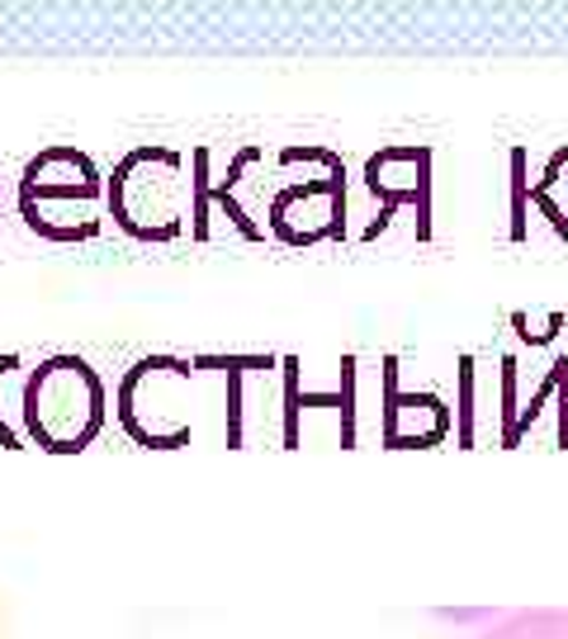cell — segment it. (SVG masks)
I'll list each match as a JSON object with an SVG mask.
<instances>
[{"label":"cell","mask_w":568,"mask_h":639,"mask_svg":"<svg viewBox=\"0 0 568 639\" xmlns=\"http://www.w3.org/2000/svg\"><path fill=\"white\" fill-rule=\"evenodd\" d=\"M105 383L81 356L43 360L24 383V426L43 451L76 455L105 431Z\"/></svg>","instance_id":"obj_1"},{"label":"cell","mask_w":568,"mask_h":639,"mask_svg":"<svg viewBox=\"0 0 568 639\" xmlns=\"http://www.w3.org/2000/svg\"><path fill=\"white\" fill-rule=\"evenodd\" d=\"M24 218L43 237L72 242L95 232V199H100V175L90 156L76 148H53L24 171Z\"/></svg>","instance_id":"obj_2"},{"label":"cell","mask_w":568,"mask_h":639,"mask_svg":"<svg viewBox=\"0 0 568 639\" xmlns=\"http://www.w3.org/2000/svg\"><path fill=\"white\" fill-rule=\"evenodd\" d=\"M109 204H114L119 228H129L133 237H156V242L171 237L185 214L181 156L152 148L123 156L114 181H109Z\"/></svg>","instance_id":"obj_3"},{"label":"cell","mask_w":568,"mask_h":639,"mask_svg":"<svg viewBox=\"0 0 568 639\" xmlns=\"http://www.w3.org/2000/svg\"><path fill=\"white\" fill-rule=\"evenodd\" d=\"M119 422L142 445H176L189 431L185 412V365L142 360L119 389Z\"/></svg>","instance_id":"obj_4"},{"label":"cell","mask_w":568,"mask_h":639,"mask_svg":"<svg viewBox=\"0 0 568 639\" xmlns=\"http://www.w3.org/2000/svg\"><path fill=\"white\" fill-rule=\"evenodd\" d=\"M483 639H568V616L564 611H521L507 616L498 630H488Z\"/></svg>","instance_id":"obj_5"}]
</instances>
